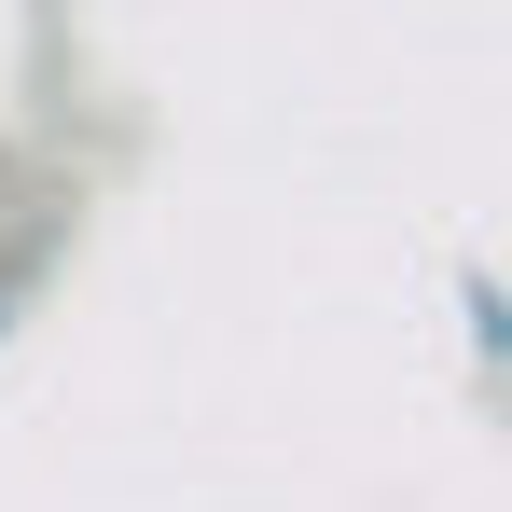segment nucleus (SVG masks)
Returning a JSON list of instances; mask_svg holds the SVG:
<instances>
[{"label": "nucleus", "mask_w": 512, "mask_h": 512, "mask_svg": "<svg viewBox=\"0 0 512 512\" xmlns=\"http://www.w3.org/2000/svg\"><path fill=\"white\" fill-rule=\"evenodd\" d=\"M0 333H14V277H0Z\"/></svg>", "instance_id": "obj_1"}]
</instances>
